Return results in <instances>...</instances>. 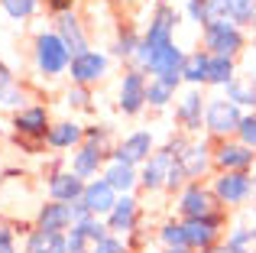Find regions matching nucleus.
<instances>
[{
	"mask_svg": "<svg viewBox=\"0 0 256 253\" xmlns=\"http://www.w3.org/2000/svg\"><path fill=\"white\" fill-rule=\"evenodd\" d=\"M49 108L46 104H30V108H20L13 114V133H16V143L26 152H42L46 150V133H49Z\"/></svg>",
	"mask_w": 256,
	"mask_h": 253,
	"instance_id": "f257e3e1",
	"label": "nucleus"
},
{
	"mask_svg": "<svg viewBox=\"0 0 256 253\" xmlns=\"http://www.w3.org/2000/svg\"><path fill=\"white\" fill-rule=\"evenodd\" d=\"M201 46L204 52L211 56H227V58H237L246 46V36L237 23L230 20H214V23H204L201 26Z\"/></svg>",
	"mask_w": 256,
	"mask_h": 253,
	"instance_id": "f03ea898",
	"label": "nucleus"
},
{
	"mask_svg": "<svg viewBox=\"0 0 256 253\" xmlns=\"http://www.w3.org/2000/svg\"><path fill=\"white\" fill-rule=\"evenodd\" d=\"M32 58H36L39 75H46V78L65 75L68 65H72V52H68V46L62 42L58 32H39L36 42H32Z\"/></svg>",
	"mask_w": 256,
	"mask_h": 253,
	"instance_id": "7ed1b4c3",
	"label": "nucleus"
},
{
	"mask_svg": "<svg viewBox=\"0 0 256 253\" xmlns=\"http://www.w3.org/2000/svg\"><path fill=\"white\" fill-rule=\"evenodd\" d=\"M240 120H244L240 104H234L230 98H211V101H208V108H204V130L211 133V136H218V140L234 136Z\"/></svg>",
	"mask_w": 256,
	"mask_h": 253,
	"instance_id": "20e7f679",
	"label": "nucleus"
},
{
	"mask_svg": "<svg viewBox=\"0 0 256 253\" xmlns=\"http://www.w3.org/2000/svg\"><path fill=\"white\" fill-rule=\"evenodd\" d=\"M178 218L182 221H194V218H208V214H214V211L220 208V202H218V195H214L208 185H201V182H188L185 188H182V195H178Z\"/></svg>",
	"mask_w": 256,
	"mask_h": 253,
	"instance_id": "39448f33",
	"label": "nucleus"
},
{
	"mask_svg": "<svg viewBox=\"0 0 256 253\" xmlns=\"http://www.w3.org/2000/svg\"><path fill=\"white\" fill-rule=\"evenodd\" d=\"M256 162V152L240 140H218L214 143V169L218 172H250Z\"/></svg>",
	"mask_w": 256,
	"mask_h": 253,
	"instance_id": "423d86ee",
	"label": "nucleus"
},
{
	"mask_svg": "<svg viewBox=\"0 0 256 253\" xmlns=\"http://www.w3.org/2000/svg\"><path fill=\"white\" fill-rule=\"evenodd\" d=\"M211 192L218 195V202L224 208H237L253 195V176L250 172H218Z\"/></svg>",
	"mask_w": 256,
	"mask_h": 253,
	"instance_id": "0eeeda50",
	"label": "nucleus"
},
{
	"mask_svg": "<svg viewBox=\"0 0 256 253\" xmlns=\"http://www.w3.org/2000/svg\"><path fill=\"white\" fill-rule=\"evenodd\" d=\"M175 26H178V10H175L172 4H159L156 10H152L150 26H146L140 46H146V49H156V46L172 42V39H175Z\"/></svg>",
	"mask_w": 256,
	"mask_h": 253,
	"instance_id": "6e6552de",
	"label": "nucleus"
},
{
	"mask_svg": "<svg viewBox=\"0 0 256 253\" xmlns=\"http://www.w3.org/2000/svg\"><path fill=\"white\" fill-rule=\"evenodd\" d=\"M182 228H185L188 250L201 253V250L211 247V244H218V240H220V230H224V214H220V211H214V214H208V218L182 221Z\"/></svg>",
	"mask_w": 256,
	"mask_h": 253,
	"instance_id": "1a4fd4ad",
	"label": "nucleus"
},
{
	"mask_svg": "<svg viewBox=\"0 0 256 253\" xmlns=\"http://www.w3.org/2000/svg\"><path fill=\"white\" fill-rule=\"evenodd\" d=\"M146 72L143 68H130L120 82V94H117V110L124 117H136L146 108Z\"/></svg>",
	"mask_w": 256,
	"mask_h": 253,
	"instance_id": "9d476101",
	"label": "nucleus"
},
{
	"mask_svg": "<svg viewBox=\"0 0 256 253\" xmlns=\"http://www.w3.org/2000/svg\"><path fill=\"white\" fill-rule=\"evenodd\" d=\"M65 237H68V253H100L104 240L110 237V230L98 218H88L82 224H72V230Z\"/></svg>",
	"mask_w": 256,
	"mask_h": 253,
	"instance_id": "9b49d317",
	"label": "nucleus"
},
{
	"mask_svg": "<svg viewBox=\"0 0 256 253\" xmlns=\"http://www.w3.org/2000/svg\"><path fill=\"white\" fill-rule=\"evenodd\" d=\"M175 152L169 150V146H162V150H152L150 159L143 162V169H140V188L143 192H159L166 188V182H169V169L175 162Z\"/></svg>",
	"mask_w": 256,
	"mask_h": 253,
	"instance_id": "f8f14e48",
	"label": "nucleus"
},
{
	"mask_svg": "<svg viewBox=\"0 0 256 253\" xmlns=\"http://www.w3.org/2000/svg\"><path fill=\"white\" fill-rule=\"evenodd\" d=\"M68 75H72V84H98L100 78L107 75V56L98 49H88L82 56H72V65H68Z\"/></svg>",
	"mask_w": 256,
	"mask_h": 253,
	"instance_id": "ddd939ff",
	"label": "nucleus"
},
{
	"mask_svg": "<svg viewBox=\"0 0 256 253\" xmlns=\"http://www.w3.org/2000/svg\"><path fill=\"white\" fill-rule=\"evenodd\" d=\"M117 198H120V195L110 188V182L100 176V178H91V182H84V192H82V198H78V202H82L94 218H100V214L107 218V214H110V208L117 204Z\"/></svg>",
	"mask_w": 256,
	"mask_h": 253,
	"instance_id": "4468645a",
	"label": "nucleus"
},
{
	"mask_svg": "<svg viewBox=\"0 0 256 253\" xmlns=\"http://www.w3.org/2000/svg\"><path fill=\"white\" fill-rule=\"evenodd\" d=\"M136 224H140V202L133 195H120L110 214H107V230L117 237H130L136 230Z\"/></svg>",
	"mask_w": 256,
	"mask_h": 253,
	"instance_id": "2eb2a0df",
	"label": "nucleus"
},
{
	"mask_svg": "<svg viewBox=\"0 0 256 253\" xmlns=\"http://www.w3.org/2000/svg\"><path fill=\"white\" fill-rule=\"evenodd\" d=\"M178 162H182V169H185V176L192 178V182H198L214 166V146L208 143V140H201V143H192V140H188V146L178 152Z\"/></svg>",
	"mask_w": 256,
	"mask_h": 253,
	"instance_id": "dca6fc26",
	"label": "nucleus"
},
{
	"mask_svg": "<svg viewBox=\"0 0 256 253\" xmlns=\"http://www.w3.org/2000/svg\"><path fill=\"white\" fill-rule=\"evenodd\" d=\"M204 108H208V101L201 98V88H192V91L182 94L178 104H175V120L182 124L185 133H198L201 124H204Z\"/></svg>",
	"mask_w": 256,
	"mask_h": 253,
	"instance_id": "f3484780",
	"label": "nucleus"
},
{
	"mask_svg": "<svg viewBox=\"0 0 256 253\" xmlns=\"http://www.w3.org/2000/svg\"><path fill=\"white\" fill-rule=\"evenodd\" d=\"M104 159H107V146H98V143H84L82 146H75V152H72V172H75L78 178H94L98 176V169L104 166Z\"/></svg>",
	"mask_w": 256,
	"mask_h": 253,
	"instance_id": "a211bd4d",
	"label": "nucleus"
},
{
	"mask_svg": "<svg viewBox=\"0 0 256 253\" xmlns=\"http://www.w3.org/2000/svg\"><path fill=\"white\" fill-rule=\"evenodd\" d=\"M152 146H156L152 133H150V130H136V133H130V136H126L124 143L114 150V159H120V162H130V166H143L146 159H150Z\"/></svg>",
	"mask_w": 256,
	"mask_h": 253,
	"instance_id": "6ab92c4d",
	"label": "nucleus"
},
{
	"mask_svg": "<svg viewBox=\"0 0 256 253\" xmlns=\"http://www.w3.org/2000/svg\"><path fill=\"white\" fill-rule=\"evenodd\" d=\"M84 192V178H78L72 169H58L49 176V198L52 202H78Z\"/></svg>",
	"mask_w": 256,
	"mask_h": 253,
	"instance_id": "aec40b11",
	"label": "nucleus"
},
{
	"mask_svg": "<svg viewBox=\"0 0 256 253\" xmlns=\"http://www.w3.org/2000/svg\"><path fill=\"white\" fill-rule=\"evenodd\" d=\"M72 224H75V214H72V204L68 202H46L42 208H39V214H36V228H42V230H68Z\"/></svg>",
	"mask_w": 256,
	"mask_h": 253,
	"instance_id": "412c9836",
	"label": "nucleus"
},
{
	"mask_svg": "<svg viewBox=\"0 0 256 253\" xmlns=\"http://www.w3.org/2000/svg\"><path fill=\"white\" fill-rule=\"evenodd\" d=\"M23 253H68V237L62 230H42V228H32L26 234Z\"/></svg>",
	"mask_w": 256,
	"mask_h": 253,
	"instance_id": "4be33fe9",
	"label": "nucleus"
},
{
	"mask_svg": "<svg viewBox=\"0 0 256 253\" xmlns=\"http://www.w3.org/2000/svg\"><path fill=\"white\" fill-rule=\"evenodd\" d=\"M56 32L62 36V42L68 46L72 56H82V52H88V32H84L82 20L75 16V10H72V13H62V16L56 20Z\"/></svg>",
	"mask_w": 256,
	"mask_h": 253,
	"instance_id": "5701e85b",
	"label": "nucleus"
},
{
	"mask_svg": "<svg viewBox=\"0 0 256 253\" xmlns=\"http://www.w3.org/2000/svg\"><path fill=\"white\" fill-rule=\"evenodd\" d=\"M84 143V126L75 120H56L46 133V146L49 150H72V146Z\"/></svg>",
	"mask_w": 256,
	"mask_h": 253,
	"instance_id": "b1692460",
	"label": "nucleus"
},
{
	"mask_svg": "<svg viewBox=\"0 0 256 253\" xmlns=\"http://www.w3.org/2000/svg\"><path fill=\"white\" fill-rule=\"evenodd\" d=\"M178 84H182V75H152L146 82V104L150 108H169L175 101Z\"/></svg>",
	"mask_w": 256,
	"mask_h": 253,
	"instance_id": "393cba45",
	"label": "nucleus"
},
{
	"mask_svg": "<svg viewBox=\"0 0 256 253\" xmlns=\"http://www.w3.org/2000/svg\"><path fill=\"white\" fill-rule=\"evenodd\" d=\"M104 178L110 182V188L117 192V195H130V192L140 185V172H136V166L120 162V159H110V162L104 166Z\"/></svg>",
	"mask_w": 256,
	"mask_h": 253,
	"instance_id": "a878e982",
	"label": "nucleus"
},
{
	"mask_svg": "<svg viewBox=\"0 0 256 253\" xmlns=\"http://www.w3.org/2000/svg\"><path fill=\"white\" fill-rule=\"evenodd\" d=\"M208 52L198 49V52H188L185 56V65H182V82H188L192 88H204L208 84Z\"/></svg>",
	"mask_w": 256,
	"mask_h": 253,
	"instance_id": "bb28decb",
	"label": "nucleus"
},
{
	"mask_svg": "<svg viewBox=\"0 0 256 253\" xmlns=\"http://www.w3.org/2000/svg\"><path fill=\"white\" fill-rule=\"evenodd\" d=\"M227 98L240 108L256 110V78L253 75H234V82L227 84Z\"/></svg>",
	"mask_w": 256,
	"mask_h": 253,
	"instance_id": "cd10ccee",
	"label": "nucleus"
},
{
	"mask_svg": "<svg viewBox=\"0 0 256 253\" xmlns=\"http://www.w3.org/2000/svg\"><path fill=\"white\" fill-rule=\"evenodd\" d=\"M211 56V52H208ZM234 82V58L227 56H211L208 58V84H218V88H227Z\"/></svg>",
	"mask_w": 256,
	"mask_h": 253,
	"instance_id": "c85d7f7f",
	"label": "nucleus"
},
{
	"mask_svg": "<svg viewBox=\"0 0 256 253\" xmlns=\"http://www.w3.org/2000/svg\"><path fill=\"white\" fill-rule=\"evenodd\" d=\"M227 16L237 26H253L256 23V0H227Z\"/></svg>",
	"mask_w": 256,
	"mask_h": 253,
	"instance_id": "c756f323",
	"label": "nucleus"
},
{
	"mask_svg": "<svg viewBox=\"0 0 256 253\" xmlns=\"http://www.w3.org/2000/svg\"><path fill=\"white\" fill-rule=\"evenodd\" d=\"M159 244H162V247H169V250H188L182 221H166L162 228H159Z\"/></svg>",
	"mask_w": 256,
	"mask_h": 253,
	"instance_id": "7c9ffc66",
	"label": "nucleus"
},
{
	"mask_svg": "<svg viewBox=\"0 0 256 253\" xmlns=\"http://www.w3.org/2000/svg\"><path fill=\"white\" fill-rule=\"evenodd\" d=\"M140 32L133 30V26H124V30L117 32V42H114V52H117L120 58H133L136 56V49H140Z\"/></svg>",
	"mask_w": 256,
	"mask_h": 253,
	"instance_id": "2f4dec72",
	"label": "nucleus"
},
{
	"mask_svg": "<svg viewBox=\"0 0 256 253\" xmlns=\"http://www.w3.org/2000/svg\"><path fill=\"white\" fill-rule=\"evenodd\" d=\"M39 4L42 0H0V6H4V13L10 20H30L39 10Z\"/></svg>",
	"mask_w": 256,
	"mask_h": 253,
	"instance_id": "473e14b6",
	"label": "nucleus"
},
{
	"mask_svg": "<svg viewBox=\"0 0 256 253\" xmlns=\"http://www.w3.org/2000/svg\"><path fill=\"white\" fill-rule=\"evenodd\" d=\"M253 230L250 228H244V224H240V228H234L230 234H227V244H230V250L234 253H253Z\"/></svg>",
	"mask_w": 256,
	"mask_h": 253,
	"instance_id": "72a5a7b5",
	"label": "nucleus"
},
{
	"mask_svg": "<svg viewBox=\"0 0 256 253\" xmlns=\"http://www.w3.org/2000/svg\"><path fill=\"white\" fill-rule=\"evenodd\" d=\"M237 140L246 143L250 150H256V110L253 114H244V120H240V126H237Z\"/></svg>",
	"mask_w": 256,
	"mask_h": 253,
	"instance_id": "f704fd0d",
	"label": "nucleus"
},
{
	"mask_svg": "<svg viewBox=\"0 0 256 253\" xmlns=\"http://www.w3.org/2000/svg\"><path fill=\"white\" fill-rule=\"evenodd\" d=\"M188 16L198 26L211 23V0H188Z\"/></svg>",
	"mask_w": 256,
	"mask_h": 253,
	"instance_id": "c9c22d12",
	"label": "nucleus"
},
{
	"mask_svg": "<svg viewBox=\"0 0 256 253\" xmlns=\"http://www.w3.org/2000/svg\"><path fill=\"white\" fill-rule=\"evenodd\" d=\"M88 101H91L88 84H72L68 94H65V104H68V108H88Z\"/></svg>",
	"mask_w": 256,
	"mask_h": 253,
	"instance_id": "e433bc0d",
	"label": "nucleus"
},
{
	"mask_svg": "<svg viewBox=\"0 0 256 253\" xmlns=\"http://www.w3.org/2000/svg\"><path fill=\"white\" fill-rule=\"evenodd\" d=\"M0 253H20L16 250V240H13L10 224H4V221H0Z\"/></svg>",
	"mask_w": 256,
	"mask_h": 253,
	"instance_id": "4c0bfd02",
	"label": "nucleus"
},
{
	"mask_svg": "<svg viewBox=\"0 0 256 253\" xmlns=\"http://www.w3.org/2000/svg\"><path fill=\"white\" fill-rule=\"evenodd\" d=\"M16 104H23V88H20V84H13V88L0 98V108H16Z\"/></svg>",
	"mask_w": 256,
	"mask_h": 253,
	"instance_id": "58836bf2",
	"label": "nucleus"
},
{
	"mask_svg": "<svg viewBox=\"0 0 256 253\" xmlns=\"http://www.w3.org/2000/svg\"><path fill=\"white\" fill-rule=\"evenodd\" d=\"M46 6H49L56 16H62V13H72V10H75V0H46Z\"/></svg>",
	"mask_w": 256,
	"mask_h": 253,
	"instance_id": "ea45409f",
	"label": "nucleus"
},
{
	"mask_svg": "<svg viewBox=\"0 0 256 253\" xmlns=\"http://www.w3.org/2000/svg\"><path fill=\"white\" fill-rule=\"evenodd\" d=\"M13 84H16V82H13V72H10V68H6V65H4V62H0V98H4V94H6V91H10V88H13Z\"/></svg>",
	"mask_w": 256,
	"mask_h": 253,
	"instance_id": "a19ab883",
	"label": "nucleus"
},
{
	"mask_svg": "<svg viewBox=\"0 0 256 253\" xmlns=\"http://www.w3.org/2000/svg\"><path fill=\"white\" fill-rule=\"evenodd\" d=\"M201 253H234V250H230V244H227V240H218V244H211L208 250H201Z\"/></svg>",
	"mask_w": 256,
	"mask_h": 253,
	"instance_id": "79ce46f5",
	"label": "nucleus"
},
{
	"mask_svg": "<svg viewBox=\"0 0 256 253\" xmlns=\"http://www.w3.org/2000/svg\"><path fill=\"white\" fill-rule=\"evenodd\" d=\"M250 176H253V198H256V162H253V169H250Z\"/></svg>",
	"mask_w": 256,
	"mask_h": 253,
	"instance_id": "37998d69",
	"label": "nucleus"
},
{
	"mask_svg": "<svg viewBox=\"0 0 256 253\" xmlns=\"http://www.w3.org/2000/svg\"><path fill=\"white\" fill-rule=\"evenodd\" d=\"M162 253H194V250H169V247H166Z\"/></svg>",
	"mask_w": 256,
	"mask_h": 253,
	"instance_id": "c03bdc74",
	"label": "nucleus"
},
{
	"mask_svg": "<svg viewBox=\"0 0 256 253\" xmlns=\"http://www.w3.org/2000/svg\"><path fill=\"white\" fill-rule=\"evenodd\" d=\"M250 230H253V237H256V211H253V228Z\"/></svg>",
	"mask_w": 256,
	"mask_h": 253,
	"instance_id": "a18cd8bd",
	"label": "nucleus"
},
{
	"mask_svg": "<svg viewBox=\"0 0 256 253\" xmlns=\"http://www.w3.org/2000/svg\"><path fill=\"white\" fill-rule=\"evenodd\" d=\"M159 4H172V0H159Z\"/></svg>",
	"mask_w": 256,
	"mask_h": 253,
	"instance_id": "49530a36",
	"label": "nucleus"
},
{
	"mask_svg": "<svg viewBox=\"0 0 256 253\" xmlns=\"http://www.w3.org/2000/svg\"><path fill=\"white\" fill-rule=\"evenodd\" d=\"M0 133H4V126H0Z\"/></svg>",
	"mask_w": 256,
	"mask_h": 253,
	"instance_id": "de8ad7c7",
	"label": "nucleus"
},
{
	"mask_svg": "<svg viewBox=\"0 0 256 253\" xmlns=\"http://www.w3.org/2000/svg\"><path fill=\"white\" fill-rule=\"evenodd\" d=\"M253 253H256V247H253Z\"/></svg>",
	"mask_w": 256,
	"mask_h": 253,
	"instance_id": "09e8293b",
	"label": "nucleus"
},
{
	"mask_svg": "<svg viewBox=\"0 0 256 253\" xmlns=\"http://www.w3.org/2000/svg\"><path fill=\"white\" fill-rule=\"evenodd\" d=\"M253 26H256V23H253Z\"/></svg>",
	"mask_w": 256,
	"mask_h": 253,
	"instance_id": "8fccbe9b",
	"label": "nucleus"
}]
</instances>
